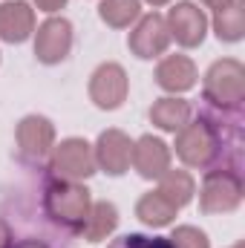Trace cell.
Listing matches in <instances>:
<instances>
[{"mask_svg": "<svg viewBox=\"0 0 245 248\" xmlns=\"http://www.w3.org/2000/svg\"><path fill=\"white\" fill-rule=\"evenodd\" d=\"M222 147L240 150L234 144H225V139L216 127V119H211V116L190 119L176 133V156L187 168H214L222 156Z\"/></svg>", "mask_w": 245, "mask_h": 248, "instance_id": "cell-1", "label": "cell"}, {"mask_svg": "<svg viewBox=\"0 0 245 248\" xmlns=\"http://www.w3.org/2000/svg\"><path fill=\"white\" fill-rule=\"evenodd\" d=\"M92 208V196L87 185L81 182H66V179H52L44 190V211L46 217L61 225L69 234H81L87 214Z\"/></svg>", "mask_w": 245, "mask_h": 248, "instance_id": "cell-2", "label": "cell"}, {"mask_svg": "<svg viewBox=\"0 0 245 248\" xmlns=\"http://www.w3.org/2000/svg\"><path fill=\"white\" fill-rule=\"evenodd\" d=\"M202 95L222 113H240L245 101V66L237 58H222L205 72Z\"/></svg>", "mask_w": 245, "mask_h": 248, "instance_id": "cell-3", "label": "cell"}, {"mask_svg": "<svg viewBox=\"0 0 245 248\" xmlns=\"http://www.w3.org/2000/svg\"><path fill=\"white\" fill-rule=\"evenodd\" d=\"M243 202V179L234 168H211L199 190L202 214H231Z\"/></svg>", "mask_w": 245, "mask_h": 248, "instance_id": "cell-4", "label": "cell"}, {"mask_svg": "<svg viewBox=\"0 0 245 248\" xmlns=\"http://www.w3.org/2000/svg\"><path fill=\"white\" fill-rule=\"evenodd\" d=\"M49 170L55 179H66V182H84L90 179L98 168H95V153L92 144L87 139H63L61 144L52 147L49 153Z\"/></svg>", "mask_w": 245, "mask_h": 248, "instance_id": "cell-5", "label": "cell"}, {"mask_svg": "<svg viewBox=\"0 0 245 248\" xmlns=\"http://www.w3.org/2000/svg\"><path fill=\"white\" fill-rule=\"evenodd\" d=\"M17 156L26 165H41L55 147V124L46 116H26L15 130Z\"/></svg>", "mask_w": 245, "mask_h": 248, "instance_id": "cell-6", "label": "cell"}, {"mask_svg": "<svg viewBox=\"0 0 245 248\" xmlns=\"http://www.w3.org/2000/svg\"><path fill=\"white\" fill-rule=\"evenodd\" d=\"M127 93H130L127 72H124L122 63L116 61L101 63L90 78V101L98 110H119L127 101Z\"/></svg>", "mask_w": 245, "mask_h": 248, "instance_id": "cell-7", "label": "cell"}, {"mask_svg": "<svg viewBox=\"0 0 245 248\" xmlns=\"http://www.w3.org/2000/svg\"><path fill=\"white\" fill-rule=\"evenodd\" d=\"M127 46L136 58L141 61H150V58H159L168 52L170 46V32H168V23L159 12H150L144 17H138L136 29L130 32L127 38Z\"/></svg>", "mask_w": 245, "mask_h": 248, "instance_id": "cell-8", "label": "cell"}, {"mask_svg": "<svg viewBox=\"0 0 245 248\" xmlns=\"http://www.w3.org/2000/svg\"><path fill=\"white\" fill-rule=\"evenodd\" d=\"M72 49V23L66 17H46L35 32V58L46 66L61 63Z\"/></svg>", "mask_w": 245, "mask_h": 248, "instance_id": "cell-9", "label": "cell"}, {"mask_svg": "<svg viewBox=\"0 0 245 248\" xmlns=\"http://www.w3.org/2000/svg\"><path fill=\"white\" fill-rule=\"evenodd\" d=\"M165 23H168L170 41H176L184 49L199 46V44L205 41V32H208V17H205V12H202L196 3H187V0L176 3V6L168 12Z\"/></svg>", "mask_w": 245, "mask_h": 248, "instance_id": "cell-10", "label": "cell"}, {"mask_svg": "<svg viewBox=\"0 0 245 248\" xmlns=\"http://www.w3.org/2000/svg\"><path fill=\"white\" fill-rule=\"evenodd\" d=\"M95 153V168L104 170L107 176H122L130 170V159H133V141L124 130H104L98 136V141L92 144Z\"/></svg>", "mask_w": 245, "mask_h": 248, "instance_id": "cell-11", "label": "cell"}, {"mask_svg": "<svg viewBox=\"0 0 245 248\" xmlns=\"http://www.w3.org/2000/svg\"><path fill=\"white\" fill-rule=\"evenodd\" d=\"M130 165L141 179H159L165 170H170V147L159 136H141L133 141Z\"/></svg>", "mask_w": 245, "mask_h": 248, "instance_id": "cell-12", "label": "cell"}, {"mask_svg": "<svg viewBox=\"0 0 245 248\" xmlns=\"http://www.w3.org/2000/svg\"><path fill=\"white\" fill-rule=\"evenodd\" d=\"M35 32V9L26 0H6L0 3V41L23 44Z\"/></svg>", "mask_w": 245, "mask_h": 248, "instance_id": "cell-13", "label": "cell"}, {"mask_svg": "<svg viewBox=\"0 0 245 248\" xmlns=\"http://www.w3.org/2000/svg\"><path fill=\"white\" fill-rule=\"evenodd\" d=\"M196 63L190 61L187 55H165L159 66H156V84L165 90V93H187L196 87Z\"/></svg>", "mask_w": 245, "mask_h": 248, "instance_id": "cell-14", "label": "cell"}, {"mask_svg": "<svg viewBox=\"0 0 245 248\" xmlns=\"http://www.w3.org/2000/svg\"><path fill=\"white\" fill-rule=\"evenodd\" d=\"M190 119H193V107L184 98H176V95H165V98H159L150 107V122H153V127H159L165 133H179Z\"/></svg>", "mask_w": 245, "mask_h": 248, "instance_id": "cell-15", "label": "cell"}, {"mask_svg": "<svg viewBox=\"0 0 245 248\" xmlns=\"http://www.w3.org/2000/svg\"><path fill=\"white\" fill-rule=\"evenodd\" d=\"M116 228H119V208H116L113 202L101 199V202H92V208H90V214H87V222H84V228H81V237H84L87 243H101V240H107Z\"/></svg>", "mask_w": 245, "mask_h": 248, "instance_id": "cell-16", "label": "cell"}, {"mask_svg": "<svg viewBox=\"0 0 245 248\" xmlns=\"http://www.w3.org/2000/svg\"><path fill=\"white\" fill-rule=\"evenodd\" d=\"M176 211H179V208H173L159 190H150V193H144V196L136 202V217H138L147 228H165V225H170V222L176 219Z\"/></svg>", "mask_w": 245, "mask_h": 248, "instance_id": "cell-17", "label": "cell"}, {"mask_svg": "<svg viewBox=\"0 0 245 248\" xmlns=\"http://www.w3.org/2000/svg\"><path fill=\"white\" fill-rule=\"evenodd\" d=\"M173 208H184L190 199H193V193H196V182H193V176L187 173V170H165L162 176H159V187H156Z\"/></svg>", "mask_w": 245, "mask_h": 248, "instance_id": "cell-18", "label": "cell"}, {"mask_svg": "<svg viewBox=\"0 0 245 248\" xmlns=\"http://www.w3.org/2000/svg\"><path fill=\"white\" fill-rule=\"evenodd\" d=\"M141 15V0H101L98 3V17L113 26V29H127L133 20Z\"/></svg>", "mask_w": 245, "mask_h": 248, "instance_id": "cell-19", "label": "cell"}, {"mask_svg": "<svg viewBox=\"0 0 245 248\" xmlns=\"http://www.w3.org/2000/svg\"><path fill=\"white\" fill-rule=\"evenodd\" d=\"M214 32H216V38L219 41H225V44H237V41H243V6L234 0L231 6H225V9H216V15H214Z\"/></svg>", "mask_w": 245, "mask_h": 248, "instance_id": "cell-20", "label": "cell"}, {"mask_svg": "<svg viewBox=\"0 0 245 248\" xmlns=\"http://www.w3.org/2000/svg\"><path fill=\"white\" fill-rule=\"evenodd\" d=\"M173 248H211V240L205 231H199L196 225H179L173 228V234L168 237Z\"/></svg>", "mask_w": 245, "mask_h": 248, "instance_id": "cell-21", "label": "cell"}, {"mask_svg": "<svg viewBox=\"0 0 245 248\" xmlns=\"http://www.w3.org/2000/svg\"><path fill=\"white\" fill-rule=\"evenodd\" d=\"M107 248H173L168 237H147V234H124Z\"/></svg>", "mask_w": 245, "mask_h": 248, "instance_id": "cell-22", "label": "cell"}, {"mask_svg": "<svg viewBox=\"0 0 245 248\" xmlns=\"http://www.w3.org/2000/svg\"><path fill=\"white\" fill-rule=\"evenodd\" d=\"M41 12H49V15H55V12H61L63 6H66V0H32Z\"/></svg>", "mask_w": 245, "mask_h": 248, "instance_id": "cell-23", "label": "cell"}, {"mask_svg": "<svg viewBox=\"0 0 245 248\" xmlns=\"http://www.w3.org/2000/svg\"><path fill=\"white\" fill-rule=\"evenodd\" d=\"M12 243H15L12 240V228L0 219V248H12Z\"/></svg>", "mask_w": 245, "mask_h": 248, "instance_id": "cell-24", "label": "cell"}, {"mask_svg": "<svg viewBox=\"0 0 245 248\" xmlns=\"http://www.w3.org/2000/svg\"><path fill=\"white\" fill-rule=\"evenodd\" d=\"M12 248H49V246H44L41 240H20V243H12Z\"/></svg>", "mask_w": 245, "mask_h": 248, "instance_id": "cell-25", "label": "cell"}, {"mask_svg": "<svg viewBox=\"0 0 245 248\" xmlns=\"http://www.w3.org/2000/svg\"><path fill=\"white\" fill-rule=\"evenodd\" d=\"M205 6H211V9H225V6H231L234 0H202Z\"/></svg>", "mask_w": 245, "mask_h": 248, "instance_id": "cell-26", "label": "cell"}, {"mask_svg": "<svg viewBox=\"0 0 245 248\" xmlns=\"http://www.w3.org/2000/svg\"><path fill=\"white\" fill-rule=\"evenodd\" d=\"M144 3H150V6H153V9H159V6H168V3H170V0H144Z\"/></svg>", "mask_w": 245, "mask_h": 248, "instance_id": "cell-27", "label": "cell"}, {"mask_svg": "<svg viewBox=\"0 0 245 248\" xmlns=\"http://www.w3.org/2000/svg\"><path fill=\"white\" fill-rule=\"evenodd\" d=\"M231 248H243V243H237V246H231Z\"/></svg>", "mask_w": 245, "mask_h": 248, "instance_id": "cell-28", "label": "cell"}]
</instances>
